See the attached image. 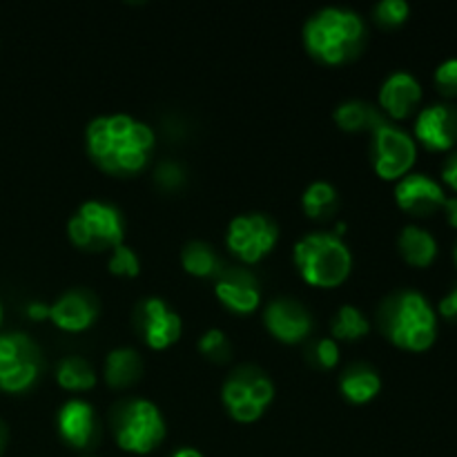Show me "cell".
Instances as JSON below:
<instances>
[{
	"mask_svg": "<svg viewBox=\"0 0 457 457\" xmlns=\"http://www.w3.org/2000/svg\"><path fill=\"white\" fill-rule=\"evenodd\" d=\"M94 163L114 177L138 174L154 150V132L129 114L96 116L85 132Z\"/></svg>",
	"mask_w": 457,
	"mask_h": 457,
	"instance_id": "6da1fadb",
	"label": "cell"
},
{
	"mask_svg": "<svg viewBox=\"0 0 457 457\" xmlns=\"http://www.w3.org/2000/svg\"><path fill=\"white\" fill-rule=\"evenodd\" d=\"M366 43V22L353 9L324 7L303 25L308 54L324 65H344L360 56Z\"/></svg>",
	"mask_w": 457,
	"mask_h": 457,
	"instance_id": "7a4b0ae2",
	"label": "cell"
},
{
	"mask_svg": "<svg viewBox=\"0 0 457 457\" xmlns=\"http://www.w3.org/2000/svg\"><path fill=\"white\" fill-rule=\"evenodd\" d=\"M379 326L393 346L409 353H424L437 339V312L418 290H400L384 299Z\"/></svg>",
	"mask_w": 457,
	"mask_h": 457,
	"instance_id": "3957f363",
	"label": "cell"
},
{
	"mask_svg": "<svg viewBox=\"0 0 457 457\" xmlns=\"http://www.w3.org/2000/svg\"><path fill=\"white\" fill-rule=\"evenodd\" d=\"M295 266L306 284L315 288H337L353 270V254L335 232H311L293 248Z\"/></svg>",
	"mask_w": 457,
	"mask_h": 457,
	"instance_id": "277c9868",
	"label": "cell"
},
{
	"mask_svg": "<svg viewBox=\"0 0 457 457\" xmlns=\"http://www.w3.org/2000/svg\"><path fill=\"white\" fill-rule=\"evenodd\" d=\"M116 445L134 455H147L163 442L165 420L150 400H129L116 409Z\"/></svg>",
	"mask_w": 457,
	"mask_h": 457,
	"instance_id": "5b68a950",
	"label": "cell"
},
{
	"mask_svg": "<svg viewBox=\"0 0 457 457\" xmlns=\"http://www.w3.org/2000/svg\"><path fill=\"white\" fill-rule=\"evenodd\" d=\"M71 244L89 253L114 250L123 244V217L119 210L103 201H85L67 223Z\"/></svg>",
	"mask_w": 457,
	"mask_h": 457,
	"instance_id": "8992f818",
	"label": "cell"
},
{
	"mask_svg": "<svg viewBox=\"0 0 457 457\" xmlns=\"http://www.w3.org/2000/svg\"><path fill=\"white\" fill-rule=\"evenodd\" d=\"M370 134H373L370 159H373L375 174L384 181H400L402 177L411 174L418 161L415 138L379 114H375Z\"/></svg>",
	"mask_w": 457,
	"mask_h": 457,
	"instance_id": "52a82bcc",
	"label": "cell"
},
{
	"mask_svg": "<svg viewBox=\"0 0 457 457\" xmlns=\"http://www.w3.org/2000/svg\"><path fill=\"white\" fill-rule=\"evenodd\" d=\"M221 400L232 420L241 424L257 422L275 400V386L263 370L241 366L223 382Z\"/></svg>",
	"mask_w": 457,
	"mask_h": 457,
	"instance_id": "ba28073f",
	"label": "cell"
},
{
	"mask_svg": "<svg viewBox=\"0 0 457 457\" xmlns=\"http://www.w3.org/2000/svg\"><path fill=\"white\" fill-rule=\"evenodd\" d=\"M40 369L43 360L38 346L25 333L0 335V391L12 395L29 391Z\"/></svg>",
	"mask_w": 457,
	"mask_h": 457,
	"instance_id": "9c48e42d",
	"label": "cell"
},
{
	"mask_svg": "<svg viewBox=\"0 0 457 457\" xmlns=\"http://www.w3.org/2000/svg\"><path fill=\"white\" fill-rule=\"evenodd\" d=\"M226 241L235 257H239L244 263H257L272 253L279 241V228L268 214H239L228 226Z\"/></svg>",
	"mask_w": 457,
	"mask_h": 457,
	"instance_id": "30bf717a",
	"label": "cell"
},
{
	"mask_svg": "<svg viewBox=\"0 0 457 457\" xmlns=\"http://www.w3.org/2000/svg\"><path fill=\"white\" fill-rule=\"evenodd\" d=\"M137 328L152 351H165L181 339L183 321L163 299H143L137 308Z\"/></svg>",
	"mask_w": 457,
	"mask_h": 457,
	"instance_id": "8fae6325",
	"label": "cell"
},
{
	"mask_svg": "<svg viewBox=\"0 0 457 457\" xmlns=\"http://www.w3.org/2000/svg\"><path fill=\"white\" fill-rule=\"evenodd\" d=\"M415 138L431 152H449L457 145V107L433 103L415 119Z\"/></svg>",
	"mask_w": 457,
	"mask_h": 457,
	"instance_id": "7c38bea8",
	"label": "cell"
},
{
	"mask_svg": "<svg viewBox=\"0 0 457 457\" xmlns=\"http://www.w3.org/2000/svg\"><path fill=\"white\" fill-rule=\"evenodd\" d=\"M395 201L404 212L413 217H431L445 208L446 192L428 174L411 172L397 181Z\"/></svg>",
	"mask_w": 457,
	"mask_h": 457,
	"instance_id": "4fadbf2b",
	"label": "cell"
},
{
	"mask_svg": "<svg viewBox=\"0 0 457 457\" xmlns=\"http://www.w3.org/2000/svg\"><path fill=\"white\" fill-rule=\"evenodd\" d=\"M268 333L284 344H299L312 333V317L295 299H275L263 311Z\"/></svg>",
	"mask_w": 457,
	"mask_h": 457,
	"instance_id": "5bb4252c",
	"label": "cell"
},
{
	"mask_svg": "<svg viewBox=\"0 0 457 457\" xmlns=\"http://www.w3.org/2000/svg\"><path fill=\"white\" fill-rule=\"evenodd\" d=\"M214 295L228 311L239 312V315H250L262 303V290H259L257 279L244 268H228V270L219 272Z\"/></svg>",
	"mask_w": 457,
	"mask_h": 457,
	"instance_id": "9a60e30c",
	"label": "cell"
},
{
	"mask_svg": "<svg viewBox=\"0 0 457 457\" xmlns=\"http://www.w3.org/2000/svg\"><path fill=\"white\" fill-rule=\"evenodd\" d=\"M98 299L89 290H70L49 306V320L65 333H83L96 321Z\"/></svg>",
	"mask_w": 457,
	"mask_h": 457,
	"instance_id": "2e32d148",
	"label": "cell"
},
{
	"mask_svg": "<svg viewBox=\"0 0 457 457\" xmlns=\"http://www.w3.org/2000/svg\"><path fill=\"white\" fill-rule=\"evenodd\" d=\"M422 103V85L411 71H393L379 87V105L393 120H404Z\"/></svg>",
	"mask_w": 457,
	"mask_h": 457,
	"instance_id": "e0dca14e",
	"label": "cell"
},
{
	"mask_svg": "<svg viewBox=\"0 0 457 457\" xmlns=\"http://www.w3.org/2000/svg\"><path fill=\"white\" fill-rule=\"evenodd\" d=\"M58 433L74 449H87L96 440V413L85 400H70L58 411Z\"/></svg>",
	"mask_w": 457,
	"mask_h": 457,
	"instance_id": "ac0fdd59",
	"label": "cell"
},
{
	"mask_svg": "<svg viewBox=\"0 0 457 457\" xmlns=\"http://www.w3.org/2000/svg\"><path fill=\"white\" fill-rule=\"evenodd\" d=\"M402 259L413 268H428L437 259V241L420 226H406L397 239Z\"/></svg>",
	"mask_w": 457,
	"mask_h": 457,
	"instance_id": "d6986e66",
	"label": "cell"
},
{
	"mask_svg": "<svg viewBox=\"0 0 457 457\" xmlns=\"http://www.w3.org/2000/svg\"><path fill=\"white\" fill-rule=\"evenodd\" d=\"M339 391L351 404H369L382 391V378L366 364H355L339 379Z\"/></svg>",
	"mask_w": 457,
	"mask_h": 457,
	"instance_id": "ffe728a7",
	"label": "cell"
},
{
	"mask_svg": "<svg viewBox=\"0 0 457 457\" xmlns=\"http://www.w3.org/2000/svg\"><path fill=\"white\" fill-rule=\"evenodd\" d=\"M143 373V361L134 348H114L105 361V382L112 388H128L138 382Z\"/></svg>",
	"mask_w": 457,
	"mask_h": 457,
	"instance_id": "44dd1931",
	"label": "cell"
},
{
	"mask_svg": "<svg viewBox=\"0 0 457 457\" xmlns=\"http://www.w3.org/2000/svg\"><path fill=\"white\" fill-rule=\"evenodd\" d=\"M56 382L65 391H89L96 386V370L83 357H65L56 369Z\"/></svg>",
	"mask_w": 457,
	"mask_h": 457,
	"instance_id": "7402d4cb",
	"label": "cell"
},
{
	"mask_svg": "<svg viewBox=\"0 0 457 457\" xmlns=\"http://www.w3.org/2000/svg\"><path fill=\"white\" fill-rule=\"evenodd\" d=\"M330 333H333L335 342H357V339L366 337L370 333V321L366 320L360 308L346 303L333 317Z\"/></svg>",
	"mask_w": 457,
	"mask_h": 457,
	"instance_id": "603a6c76",
	"label": "cell"
},
{
	"mask_svg": "<svg viewBox=\"0 0 457 457\" xmlns=\"http://www.w3.org/2000/svg\"><path fill=\"white\" fill-rule=\"evenodd\" d=\"M302 208L306 217L326 219L337 210V190L328 181H312L302 195Z\"/></svg>",
	"mask_w": 457,
	"mask_h": 457,
	"instance_id": "cb8c5ba5",
	"label": "cell"
},
{
	"mask_svg": "<svg viewBox=\"0 0 457 457\" xmlns=\"http://www.w3.org/2000/svg\"><path fill=\"white\" fill-rule=\"evenodd\" d=\"M181 263L186 268V272H190L192 277H214L221 272V263L219 257L214 254V250L210 248L204 241H190V244L183 248L181 253Z\"/></svg>",
	"mask_w": 457,
	"mask_h": 457,
	"instance_id": "d4e9b609",
	"label": "cell"
},
{
	"mask_svg": "<svg viewBox=\"0 0 457 457\" xmlns=\"http://www.w3.org/2000/svg\"><path fill=\"white\" fill-rule=\"evenodd\" d=\"M378 110L361 101H346L335 110V123L344 129V132H361V129H370Z\"/></svg>",
	"mask_w": 457,
	"mask_h": 457,
	"instance_id": "484cf974",
	"label": "cell"
},
{
	"mask_svg": "<svg viewBox=\"0 0 457 457\" xmlns=\"http://www.w3.org/2000/svg\"><path fill=\"white\" fill-rule=\"evenodd\" d=\"M373 16L375 22L393 29V27H400L409 21L411 4L406 0H382V3L375 4Z\"/></svg>",
	"mask_w": 457,
	"mask_h": 457,
	"instance_id": "4316f807",
	"label": "cell"
},
{
	"mask_svg": "<svg viewBox=\"0 0 457 457\" xmlns=\"http://www.w3.org/2000/svg\"><path fill=\"white\" fill-rule=\"evenodd\" d=\"M107 268H110L112 275L128 277V279H132V277H137L138 272H141V262H138L137 253H134L129 245L120 244L112 250Z\"/></svg>",
	"mask_w": 457,
	"mask_h": 457,
	"instance_id": "83f0119b",
	"label": "cell"
},
{
	"mask_svg": "<svg viewBox=\"0 0 457 457\" xmlns=\"http://www.w3.org/2000/svg\"><path fill=\"white\" fill-rule=\"evenodd\" d=\"M199 351L212 361H226L230 357V342H228L226 333L219 328H210L208 333L201 335Z\"/></svg>",
	"mask_w": 457,
	"mask_h": 457,
	"instance_id": "f1b7e54d",
	"label": "cell"
},
{
	"mask_svg": "<svg viewBox=\"0 0 457 457\" xmlns=\"http://www.w3.org/2000/svg\"><path fill=\"white\" fill-rule=\"evenodd\" d=\"M433 83L445 98H457V58H449L437 65Z\"/></svg>",
	"mask_w": 457,
	"mask_h": 457,
	"instance_id": "f546056e",
	"label": "cell"
},
{
	"mask_svg": "<svg viewBox=\"0 0 457 457\" xmlns=\"http://www.w3.org/2000/svg\"><path fill=\"white\" fill-rule=\"evenodd\" d=\"M315 357H317V364L321 369L330 370L339 364V344L335 342L333 337H324L317 342L315 346Z\"/></svg>",
	"mask_w": 457,
	"mask_h": 457,
	"instance_id": "4dcf8cb0",
	"label": "cell"
},
{
	"mask_svg": "<svg viewBox=\"0 0 457 457\" xmlns=\"http://www.w3.org/2000/svg\"><path fill=\"white\" fill-rule=\"evenodd\" d=\"M183 181V172L177 163L172 161H163V163L156 168V183L163 186L165 190H174V187L181 186Z\"/></svg>",
	"mask_w": 457,
	"mask_h": 457,
	"instance_id": "1f68e13d",
	"label": "cell"
},
{
	"mask_svg": "<svg viewBox=\"0 0 457 457\" xmlns=\"http://www.w3.org/2000/svg\"><path fill=\"white\" fill-rule=\"evenodd\" d=\"M437 315L445 317L451 324H457V286L440 299V303H437Z\"/></svg>",
	"mask_w": 457,
	"mask_h": 457,
	"instance_id": "d6a6232c",
	"label": "cell"
},
{
	"mask_svg": "<svg viewBox=\"0 0 457 457\" xmlns=\"http://www.w3.org/2000/svg\"><path fill=\"white\" fill-rule=\"evenodd\" d=\"M442 181L457 192V150L451 152L449 159L442 165Z\"/></svg>",
	"mask_w": 457,
	"mask_h": 457,
	"instance_id": "836d02e7",
	"label": "cell"
},
{
	"mask_svg": "<svg viewBox=\"0 0 457 457\" xmlns=\"http://www.w3.org/2000/svg\"><path fill=\"white\" fill-rule=\"evenodd\" d=\"M27 315H29L34 321H45L49 320V306L47 303L31 302L29 306H27Z\"/></svg>",
	"mask_w": 457,
	"mask_h": 457,
	"instance_id": "e575fe53",
	"label": "cell"
},
{
	"mask_svg": "<svg viewBox=\"0 0 457 457\" xmlns=\"http://www.w3.org/2000/svg\"><path fill=\"white\" fill-rule=\"evenodd\" d=\"M445 214H446V223H449L451 228H455L457 230V196H446V201H445Z\"/></svg>",
	"mask_w": 457,
	"mask_h": 457,
	"instance_id": "d590c367",
	"label": "cell"
},
{
	"mask_svg": "<svg viewBox=\"0 0 457 457\" xmlns=\"http://www.w3.org/2000/svg\"><path fill=\"white\" fill-rule=\"evenodd\" d=\"M172 457H204V455H201V451L192 449V446H183V449H179Z\"/></svg>",
	"mask_w": 457,
	"mask_h": 457,
	"instance_id": "8d00e7d4",
	"label": "cell"
},
{
	"mask_svg": "<svg viewBox=\"0 0 457 457\" xmlns=\"http://www.w3.org/2000/svg\"><path fill=\"white\" fill-rule=\"evenodd\" d=\"M3 446H4V427L0 424V451H3Z\"/></svg>",
	"mask_w": 457,
	"mask_h": 457,
	"instance_id": "74e56055",
	"label": "cell"
},
{
	"mask_svg": "<svg viewBox=\"0 0 457 457\" xmlns=\"http://www.w3.org/2000/svg\"><path fill=\"white\" fill-rule=\"evenodd\" d=\"M3 315H4V312H3V303H0V324H3Z\"/></svg>",
	"mask_w": 457,
	"mask_h": 457,
	"instance_id": "f35d334b",
	"label": "cell"
},
{
	"mask_svg": "<svg viewBox=\"0 0 457 457\" xmlns=\"http://www.w3.org/2000/svg\"><path fill=\"white\" fill-rule=\"evenodd\" d=\"M453 259H455V266H457V244H455V250H453Z\"/></svg>",
	"mask_w": 457,
	"mask_h": 457,
	"instance_id": "ab89813d",
	"label": "cell"
}]
</instances>
